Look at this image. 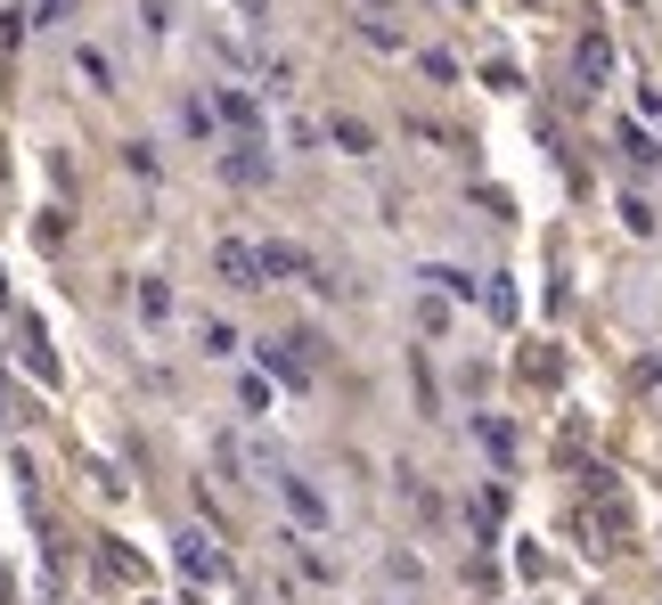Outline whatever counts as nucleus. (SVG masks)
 Masks as SVG:
<instances>
[{
	"label": "nucleus",
	"mask_w": 662,
	"mask_h": 605,
	"mask_svg": "<svg viewBox=\"0 0 662 605\" xmlns=\"http://www.w3.org/2000/svg\"><path fill=\"white\" fill-rule=\"evenodd\" d=\"M139 320H172V286H164V279L139 286Z\"/></svg>",
	"instance_id": "obj_8"
},
{
	"label": "nucleus",
	"mask_w": 662,
	"mask_h": 605,
	"mask_svg": "<svg viewBox=\"0 0 662 605\" xmlns=\"http://www.w3.org/2000/svg\"><path fill=\"white\" fill-rule=\"evenodd\" d=\"M17 352L33 361V385H57L66 368H57V352H50V327L33 320V311H17Z\"/></svg>",
	"instance_id": "obj_2"
},
{
	"label": "nucleus",
	"mask_w": 662,
	"mask_h": 605,
	"mask_svg": "<svg viewBox=\"0 0 662 605\" xmlns=\"http://www.w3.org/2000/svg\"><path fill=\"white\" fill-rule=\"evenodd\" d=\"M98 556H107V573H115V581H139V573H148L132 549H123V540H98Z\"/></svg>",
	"instance_id": "obj_7"
},
{
	"label": "nucleus",
	"mask_w": 662,
	"mask_h": 605,
	"mask_svg": "<svg viewBox=\"0 0 662 605\" xmlns=\"http://www.w3.org/2000/svg\"><path fill=\"white\" fill-rule=\"evenodd\" d=\"M221 180H230V189H262V180H271V148H262L254 132L230 139V148H221Z\"/></svg>",
	"instance_id": "obj_1"
},
{
	"label": "nucleus",
	"mask_w": 662,
	"mask_h": 605,
	"mask_svg": "<svg viewBox=\"0 0 662 605\" xmlns=\"http://www.w3.org/2000/svg\"><path fill=\"white\" fill-rule=\"evenodd\" d=\"M213 107H221V123H230L238 139H245V132H254V123H262V107H254V98H245V91H221Z\"/></svg>",
	"instance_id": "obj_6"
},
{
	"label": "nucleus",
	"mask_w": 662,
	"mask_h": 605,
	"mask_svg": "<svg viewBox=\"0 0 662 605\" xmlns=\"http://www.w3.org/2000/svg\"><path fill=\"white\" fill-rule=\"evenodd\" d=\"M139 17H148V25L164 33V17H172V0H139Z\"/></svg>",
	"instance_id": "obj_9"
},
{
	"label": "nucleus",
	"mask_w": 662,
	"mask_h": 605,
	"mask_svg": "<svg viewBox=\"0 0 662 605\" xmlns=\"http://www.w3.org/2000/svg\"><path fill=\"white\" fill-rule=\"evenodd\" d=\"M279 491H286V515H295V524H312V532L327 524V499H319L312 483H303V474H286V483H279Z\"/></svg>",
	"instance_id": "obj_5"
},
{
	"label": "nucleus",
	"mask_w": 662,
	"mask_h": 605,
	"mask_svg": "<svg viewBox=\"0 0 662 605\" xmlns=\"http://www.w3.org/2000/svg\"><path fill=\"white\" fill-rule=\"evenodd\" d=\"M213 270H221L230 286H254V279H262V254H254V246H238V238H221V246H213Z\"/></svg>",
	"instance_id": "obj_4"
},
{
	"label": "nucleus",
	"mask_w": 662,
	"mask_h": 605,
	"mask_svg": "<svg viewBox=\"0 0 662 605\" xmlns=\"http://www.w3.org/2000/svg\"><path fill=\"white\" fill-rule=\"evenodd\" d=\"M238 9H245V17H262V9H271V0H238Z\"/></svg>",
	"instance_id": "obj_11"
},
{
	"label": "nucleus",
	"mask_w": 662,
	"mask_h": 605,
	"mask_svg": "<svg viewBox=\"0 0 662 605\" xmlns=\"http://www.w3.org/2000/svg\"><path fill=\"white\" fill-rule=\"evenodd\" d=\"M0 605H9V573H0Z\"/></svg>",
	"instance_id": "obj_12"
},
{
	"label": "nucleus",
	"mask_w": 662,
	"mask_h": 605,
	"mask_svg": "<svg viewBox=\"0 0 662 605\" xmlns=\"http://www.w3.org/2000/svg\"><path fill=\"white\" fill-rule=\"evenodd\" d=\"M74 9V0H41V17H66Z\"/></svg>",
	"instance_id": "obj_10"
},
{
	"label": "nucleus",
	"mask_w": 662,
	"mask_h": 605,
	"mask_svg": "<svg viewBox=\"0 0 662 605\" xmlns=\"http://www.w3.org/2000/svg\"><path fill=\"white\" fill-rule=\"evenodd\" d=\"M172 556H180V573H189V581H213L221 573V549L204 532H172Z\"/></svg>",
	"instance_id": "obj_3"
}]
</instances>
